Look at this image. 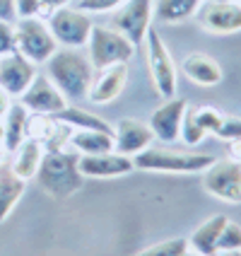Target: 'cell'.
Wrapping results in <instances>:
<instances>
[{"mask_svg":"<svg viewBox=\"0 0 241 256\" xmlns=\"http://www.w3.org/2000/svg\"><path fill=\"white\" fill-rule=\"evenodd\" d=\"M203 188L225 203H241V164L232 160H215L203 172Z\"/></svg>","mask_w":241,"mask_h":256,"instance_id":"obj_8","label":"cell"},{"mask_svg":"<svg viewBox=\"0 0 241 256\" xmlns=\"http://www.w3.org/2000/svg\"><path fill=\"white\" fill-rule=\"evenodd\" d=\"M126 82H128V63H114L109 68L94 70L87 100L92 104H109L123 92Z\"/></svg>","mask_w":241,"mask_h":256,"instance_id":"obj_15","label":"cell"},{"mask_svg":"<svg viewBox=\"0 0 241 256\" xmlns=\"http://www.w3.org/2000/svg\"><path fill=\"white\" fill-rule=\"evenodd\" d=\"M135 54V46L116 29L92 27L89 42H87V58L94 70L109 68L114 63H128Z\"/></svg>","mask_w":241,"mask_h":256,"instance_id":"obj_5","label":"cell"},{"mask_svg":"<svg viewBox=\"0 0 241 256\" xmlns=\"http://www.w3.org/2000/svg\"><path fill=\"white\" fill-rule=\"evenodd\" d=\"M181 256H203V254H198V252H193V249H191V246H188V249H186L184 254Z\"/></svg>","mask_w":241,"mask_h":256,"instance_id":"obj_39","label":"cell"},{"mask_svg":"<svg viewBox=\"0 0 241 256\" xmlns=\"http://www.w3.org/2000/svg\"><path fill=\"white\" fill-rule=\"evenodd\" d=\"M203 0H157L152 8V17L162 24H179L191 17H196Z\"/></svg>","mask_w":241,"mask_h":256,"instance_id":"obj_22","label":"cell"},{"mask_svg":"<svg viewBox=\"0 0 241 256\" xmlns=\"http://www.w3.org/2000/svg\"><path fill=\"white\" fill-rule=\"evenodd\" d=\"M36 78V66L27 60L19 51L0 56V87L10 97H22V92Z\"/></svg>","mask_w":241,"mask_h":256,"instance_id":"obj_12","label":"cell"},{"mask_svg":"<svg viewBox=\"0 0 241 256\" xmlns=\"http://www.w3.org/2000/svg\"><path fill=\"white\" fill-rule=\"evenodd\" d=\"M41 157H43V145L36 140H31V138H27V140L12 152L10 167L14 170L17 176H22L24 182H29V179L36 176L39 164H41Z\"/></svg>","mask_w":241,"mask_h":256,"instance_id":"obj_21","label":"cell"},{"mask_svg":"<svg viewBox=\"0 0 241 256\" xmlns=\"http://www.w3.org/2000/svg\"><path fill=\"white\" fill-rule=\"evenodd\" d=\"M39 12H43L41 0H14V17L29 20V17H39Z\"/></svg>","mask_w":241,"mask_h":256,"instance_id":"obj_33","label":"cell"},{"mask_svg":"<svg viewBox=\"0 0 241 256\" xmlns=\"http://www.w3.org/2000/svg\"><path fill=\"white\" fill-rule=\"evenodd\" d=\"M215 162L213 155L205 152H176L167 148H155L150 145L133 157L135 170L145 172H169V174H198L205 172Z\"/></svg>","mask_w":241,"mask_h":256,"instance_id":"obj_3","label":"cell"},{"mask_svg":"<svg viewBox=\"0 0 241 256\" xmlns=\"http://www.w3.org/2000/svg\"><path fill=\"white\" fill-rule=\"evenodd\" d=\"M213 256H241V252H222V249H217Z\"/></svg>","mask_w":241,"mask_h":256,"instance_id":"obj_38","label":"cell"},{"mask_svg":"<svg viewBox=\"0 0 241 256\" xmlns=\"http://www.w3.org/2000/svg\"><path fill=\"white\" fill-rule=\"evenodd\" d=\"M152 142H155L152 128L142 121H135V118L118 121V126L114 130V150L126 157H135L138 152L147 150Z\"/></svg>","mask_w":241,"mask_h":256,"instance_id":"obj_16","label":"cell"},{"mask_svg":"<svg viewBox=\"0 0 241 256\" xmlns=\"http://www.w3.org/2000/svg\"><path fill=\"white\" fill-rule=\"evenodd\" d=\"M186 249H188V240L176 237V240H164V242L150 244V246H145L142 252L133 256H181Z\"/></svg>","mask_w":241,"mask_h":256,"instance_id":"obj_26","label":"cell"},{"mask_svg":"<svg viewBox=\"0 0 241 256\" xmlns=\"http://www.w3.org/2000/svg\"><path fill=\"white\" fill-rule=\"evenodd\" d=\"M152 8H155L152 0H126L121 8H116L111 24L133 46H140L152 24Z\"/></svg>","mask_w":241,"mask_h":256,"instance_id":"obj_9","label":"cell"},{"mask_svg":"<svg viewBox=\"0 0 241 256\" xmlns=\"http://www.w3.org/2000/svg\"><path fill=\"white\" fill-rule=\"evenodd\" d=\"M14 32H17V51L27 60H31L34 66L46 63L58 51V42L53 39L48 24L41 22L39 17L19 20Z\"/></svg>","mask_w":241,"mask_h":256,"instance_id":"obj_6","label":"cell"},{"mask_svg":"<svg viewBox=\"0 0 241 256\" xmlns=\"http://www.w3.org/2000/svg\"><path fill=\"white\" fill-rule=\"evenodd\" d=\"M126 0H80V10L82 12H111L116 8H121Z\"/></svg>","mask_w":241,"mask_h":256,"instance_id":"obj_31","label":"cell"},{"mask_svg":"<svg viewBox=\"0 0 241 256\" xmlns=\"http://www.w3.org/2000/svg\"><path fill=\"white\" fill-rule=\"evenodd\" d=\"M46 75L65 94V100H82L89 92L94 68L80 48H60L46 63Z\"/></svg>","mask_w":241,"mask_h":256,"instance_id":"obj_2","label":"cell"},{"mask_svg":"<svg viewBox=\"0 0 241 256\" xmlns=\"http://www.w3.org/2000/svg\"><path fill=\"white\" fill-rule=\"evenodd\" d=\"M5 160H7V152H5V148H2V145H0V164H2V162H5Z\"/></svg>","mask_w":241,"mask_h":256,"instance_id":"obj_41","label":"cell"},{"mask_svg":"<svg viewBox=\"0 0 241 256\" xmlns=\"http://www.w3.org/2000/svg\"><path fill=\"white\" fill-rule=\"evenodd\" d=\"M193 116L208 136H217V130L222 126V118H225V114L215 106H193Z\"/></svg>","mask_w":241,"mask_h":256,"instance_id":"obj_27","label":"cell"},{"mask_svg":"<svg viewBox=\"0 0 241 256\" xmlns=\"http://www.w3.org/2000/svg\"><path fill=\"white\" fill-rule=\"evenodd\" d=\"M205 2H234V0H205Z\"/></svg>","mask_w":241,"mask_h":256,"instance_id":"obj_42","label":"cell"},{"mask_svg":"<svg viewBox=\"0 0 241 256\" xmlns=\"http://www.w3.org/2000/svg\"><path fill=\"white\" fill-rule=\"evenodd\" d=\"M46 24L51 29L53 39L60 46H68V48H82V46H87L92 27H94L89 14L82 12V10H70V8L53 10Z\"/></svg>","mask_w":241,"mask_h":256,"instance_id":"obj_7","label":"cell"},{"mask_svg":"<svg viewBox=\"0 0 241 256\" xmlns=\"http://www.w3.org/2000/svg\"><path fill=\"white\" fill-rule=\"evenodd\" d=\"M80 174L87 179H116V176H126L135 170L133 157H126L121 152H99V155H80L77 160Z\"/></svg>","mask_w":241,"mask_h":256,"instance_id":"obj_11","label":"cell"},{"mask_svg":"<svg viewBox=\"0 0 241 256\" xmlns=\"http://www.w3.org/2000/svg\"><path fill=\"white\" fill-rule=\"evenodd\" d=\"M5 140V126H2V118H0V145Z\"/></svg>","mask_w":241,"mask_h":256,"instance_id":"obj_40","label":"cell"},{"mask_svg":"<svg viewBox=\"0 0 241 256\" xmlns=\"http://www.w3.org/2000/svg\"><path fill=\"white\" fill-rule=\"evenodd\" d=\"M10 106H12V97H10V94H7V92L0 87V118L7 114V109H10Z\"/></svg>","mask_w":241,"mask_h":256,"instance_id":"obj_36","label":"cell"},{"mask_svg":"<svg viewBox=\"0 0 241 256\" xmlns=\"http://www.w3.org/2000/svg\"><path fill=\"white\" fill-rule=\"evenodd\" d=\"M200 27L213 34H234L241 32V5L239 2H203L198 8Z\"/></svg>","mask_w":241,"mask_h":256,"instance_id":"obj_13","label":"cell"},{"mask_svg":"<svg viewBox=\"0 0 241 256\" xmlns=\"http://www.w3.org/2000/svg\"><path fill=\"white\" fill-rule=\"evenodd\" d=\"M217 249H222V252H241V225L227 220V225H225L220 240H217Z\"/></svg>","mask_w":241,"mask_h":256,"instance_id":"obj_29","label":"cell"},{"mask_svg":"<svg viewBox=\"0 0 241 256\" xmlns=\"http://www.w3.org/2000/svg\"><path fill=\"white\" fill-rule=\"evenodd\" d=\"M70 148L77 155H99L114 150V133L106 130H72Z\"/></svg>","mask_w":241,"mask_h":256,"instance_id":"obj_23","label":"cell"},{"mask_svg":"<svg viewBox=\"0 0 241 256\" xmlns=\"http://www.w3.org/2000/svg\"><path fill=\"white\" fill-rule=\"evenodd\" d=\"M181 70L191 82L200 87H215L222 82V68L208 54H188L181 63Z\"/></svg>","mask_w":241,"mask_h":256,"instance_id":"obj_17","label":"cell"},{"mask_svg":"<svg viewBox=\"0 0 241 256\" xmlns=\"http://www.w3.org/2000/svg\"><path fill=\"white\" fill-rule=\"evenodd\" d=\"M19 104H22L27 112H31V114L56 116L58 112H63V109L68 106V100H65V94L48 80V75H36V78L31 80V85L22 92Z\"/></svg>","mask_w":241,"mask_h":256,"instance_id":"obj_10","label":"cell"},{"mask_svg":"<svg viewBox=\"0 0 241 256\" xmlns=\"http://www.w3.org/2000/svg\"><path fill=\"white\" fill-rule=\"evenodd\" d=\"M217 138H222V140H237V138H241V118L239 116H225V118H222V126L217 130Z\"/></svg>","mask_w":241,"mask_h":256,"instance_id":"obj_32","label":"cell"},{"mask_svg":"<svg viewBox=\"0 0 241 256\" xmlns=\"http://www.w3.org/2000/svg\"><path fill=\"white\" fill-rule=\"evenodd\" d=\"M205 130L200 128V124L196 121V116H193V106H186V114H184V121H181V140L186 145H198V142L205 140Z\"/></svg>","mask_w":241,"mask_h":256,"instance_id":"obj_28","label":"cell"},{"mask_svg":"<svg viewBox=\"0 0 241 256\" xmlns=\"http://www.w3.org/2000/svg\"><path fill=\"white\" fill-rule=\"evenodd\" d=\"M17 51V32L12 22H0V56Z\"/></svg>","mask_w":241,"mask_h":256,"instance_id":"obj_30","label":"cell"},{"mask_svg":"<svg viewBox=\"0 0 241 256\" xmlns=\"http://www.w3.org/2000/svg\"><path fill=\"white\" fill-rule=\"evenodd\" d=\"M227 220H229L227 215H213V218H208L200 228L193 230V234L188 237V246L203 256H213L217 252V240H220L222 230L227 225Z\"/></svg>","mask_w":241,"mask_h":256,"instance_id":"obj_19","label":"cell"},{"mask_svg":"<svg viewBox=\"0 0 241 256\" xmlns=\"http://www.w3.org/2000/svg\"><path fill=\"white\" fill-rule=\"evenodd\" d=\"M68 2H70V0H41V5H43L46 12H53L58 8H68Z\"/></svg>","mask_w":241,"mask_h":256,"instance_id":"obj_37","label":"cell"},{"mask_svg":"<svg viewBox=\"0 0 241 256\" xmlns=\"http://www.w3.org/2000/svg\"><path fill=\"white\" fill-rule=\"evenodd\" d=\"M24 188H27V182L22 176H17L14 170L10 167V162L5 160L0 164V225L10 218L14 206L22 198Z\"/></svg>","mask_w":241,"mask_h":256,"instance_id":"obj_18","label":"cell"},{"mask_svg":"<svg viewBox=\"0 0 241 256\" xmlns=\"http://www.w3.org/2000/svg\"><path fill=\"white\" fill-rule=\"evenodd\" d=\"M14 20V0H0V22Z\"/></svg>","mask_w":241,"mask_h":256,"instance_id":"obj_34","label":"cell"},{"mask_svg":"<svg viewBox=\"0 0 241 256\" xmlns=\"http://www.w3.org/2000/svg\"><path fill=\"white\" fill-rule=\"evenodd\" d=\"M77 160L80 155L75 150H43L41 164L34 179L53 200H68L85 184Z\"/></svg>","mask_w":241,"mask_h":256,"instance_id":"obj_1","label":"cell"},{"mask_svg":"<svg viewBox=\"0 0 241 256\" xmlns=\"http://www.w3.org/2000/svg\"><path fill=\"white\" fill-rule=\"evenodd\" d=\"M239 5H241V0H239Z\"/></svg>","mask_w":241,"mask_h":256,"instance_id":"obj_43","label":"cell"},{"mask_svg":"<svg viewBox=\"0 0 241 256\" xmlns=\"http://www.w3.org/2000/svg\"><path fill=\"white\" fill-rule=\"evenodd\" d=\"M186 106H188L186 100L171 97V100H167L162 106H157L155 112H152L147 126L152 128V133H155L157 140H162V142H176L179 140Z\"/></svg>","mask_w":241,"mask_h":256,"instance_id":"obj_14","label":"cell"},{"mask_svg":"<svg viewBox=\"0 0 241 256\" xmlns=\"http://www.w3.org/2000/svg\"><path fill=\"white\" fill-rule=\"evenodd\" d=\"M53 118L60 121V124H68L72 130H106V133H114V128L109 126V121L89 114V112L80 109V106H70V104L63 112H58Z\"/></svg>","mask_w":241,"mask_h":256,"instance_id":"obj_24","label":"cell"},{"mask_svg":"<svg viewBox=\"0 0 241 256\" xmlns=\"http://www.w3.org/2000/svg\"><path fill=\"white\" fill-rule=\"evenodd\" d=\"M145 46H147V66H150V75L159 97L171 100L176 97V87H179V68L171 58L169 48L164 39L159 36V32L155 27L147 29L145 36Z\"/></svg>","mask_w":241,"mask_h":256,"instance_id":"obj_4","label":"cell"},{"mask_svg":"<svg viewBox=\"0 0 241 256\" xmlns=\"http://www.w3.org/2000/svg\"><path fill=\"white\" fill-rule=\"evenodd\" d=\"M56 128H58V121L53 118V116L34 114V116H29L27 118V138L46 145L48 138L56 133Z\"/></svg>","mask_w":241,"mask_h":256,"instance_id":"obj_25","label":"cell"},{"mask_svg":"<svg viewBox=\"0 0 241 256\" xmlns=\"http://www.w3.org/2000/svg\"><path fill=\"white\" fill-rule=\"evenodd\" d=\"M27 118H29V112L19 102H12V106L7 109V114L2 116V126H5L2 148H5L7 155H12L14 150L27 140Z\"/></svg>","mask_w":241,"mask_h":256,"instance_id":"obj_20","label":"cell"},{"mask_svg":"<svg viewBox=\"0 0 241 256\" xmlns=\"http://www.w3.org/2000/svg\"><path fill=\"white\" fill-rule=\"evenodd\" d=\"M227 160L239 162L241 164V138H237V140H227Z\"/></svg>","mask_w":241,"mask_h":256,"instance_id":"obj_35","label":"cell"}]
</instances>
